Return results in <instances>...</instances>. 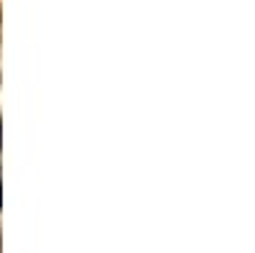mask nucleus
Returning <instances> with one entry per match:
<instances>
[{"label": "nucleus", "mask_w": 255, "mask_h": 253, "mask_svg": "<svg viewBox=\"0 0 255 253\" xmlns=\"http://www.w3.org/2000/svg\"><path fill=\"white\" fill-rule=\"evenodd\" d=\"M0 205H3V189H0Z\"/></svg>", "instance_id": "1"}]
</instances>
